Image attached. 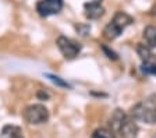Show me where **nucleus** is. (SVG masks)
Segmentation results:
<instances>
[{"label":"nucleus","mask_w":156,"mask_h":138,"mask_svg":"<svg viewBox=\"0 0 156 138\" xmlns=\"http://www.w3.org/2000/svg\"><path fill=\"white\" fill-rule=\"evenodd\" d=\"M109 128H112L120 138H136L140 133V127L136 122L121 109H116L109 119Z\"/></svg>","instance_id":"obj_1"},{"label":"nucleus","mask_w":156,"mask_h":138,"mask_svg":"<svg viewBox=\"0 0 156 138\" xmlns=\"http://www.w3.org/2000/svg\"><path fill=\"white\" fill-rule=\"evenodd\" d=\"M130 116L135 122L145 124H156V95H149L141 102L134 105L130 110Z\"/></svg>","instance_id":"obj_2"},{"label":"nucleus","mask_w":156,"mask_h":138,"mask_svg":"<svg viewBox=\"0 0 156 138\" xmlns=\"http://www.w3.org/2000/svg\"><path fill=\"white\" fill-rule=\"evenodd\" d=\"M133 23H134V18L130 14H127L126 11H117L113 16L110 23L105 27L103 36L109 41L117 39L123 34V31L126 30L127 27H130Z\"/></svg>","instance_id":"obj_3"},{"label":"nucleus","mask_w":156,"mask_h":138,"mask_svg":"<svg viewBox=\"0 0 156 138\" xmlns=\"http://www.w3.org/2000/svg\"><path fill=\"white\" fill-rule=\"evenodd\" d=\"M23 116L28 124H34V126L45 124V123L49 122V117H50L49 110L45 108V105H41V103L27 106Z\"/></svg>","instance_id":"obj_4"},{"label":"nucleus","mask_w":156,"mask_h":138,"mask_svg":"<svg viewBox=\"0 0 156 138\" xmlns=\"http://www.w3.org/2000/svg\"><path fill=\"white\" fill-rule=\"evenodd\" d=\"M56 45H57L60 53L64 56V59H67V60L75 59L81 53V49H82V46L78 42H75V41L70 39L67 36H63V35H60L57 38Z\"/></svg>","instance_id":"obj_5"},{"label":"nucleus","mask_w":156,"mask_h":138,"mask_svg":"<svg viewBox=\"0 0 156 138\" xmlns=\"http://www.w3.org/2000/svg\"><path fill=\"white\" fill-rule=\"evenodd\" d=\"M63 6V0H39L36 3V11L41 17H50L60 13Z\"/></svg>","instance_id":"obj_6"},{"label":"nucleus","mask_w":156,"mask_h":138,"mask_svg":"<svg viewBox=\"0 0 156 138\" xmlns=\"http://www.w3.org/2000/svg\"><path fill=\"white\" fill-rule=\"evenodd\" d=\"M84 14L88 20H99L105 16V7L102 6V0H91L84 4Z\"/></svg>","instance_id":"obj_7"},{"label":"nucleus","mask_w":156,"mask_h":138,"mask_svg":"<svg viewBox=\"0 0 156 138\" xmlns=\"http://www.w3.org/2000/svg\"><path fill=\"white\" fill-rule=\"evenodd\" d=\"M136 53H138L140 59L142 60V71L145 69H148V67H151L156 62L155 55L152 52V48L148 46L146 43H138L136 45Z\"/></svg>","instance_id":"obj_8"},{"label":"nucleus","mask_w":156,"mask_h":138,"mask_svg":"<svg viewBox=\"0 0 156 138\" xmlns=\"http://www.w3.org/2000/svg\"><path fill=\"white\" fill-rule=\"evenodd\" d=\"M2 138H24L21 128L17 126H4L2 130Z\"/></svg>","instance_id":"obj_9"},{"label":"nucleus","mask_w":156,"mask_h":138,"mask_svg":"<svg viewBox=\"0 0 156 138\" xmlns=\"http://www.w3.org/2000/svg\"><path fill=\"white\" fill-rule=\"evenodd\" d=\"M144 39L145 43L151 48H156V27L155 25H148L144 30Z\"/></svg>","instance_id":"obj_10"},{"label":"nucleus","mask_w":156,"mask_h":138,"mask_svg":"<svg viewBox=\"0 0 156 138\" xmlns=\"http://www.w3.org/2000/svg\"><path fill=\"white\" fill-rule=\"evenodd\" d=\"M92 138H117L116 133L109 127H101L96 128L94 133H92Z\"/></svg>","instance_id":"obj_11"},{"label":"nucleus","mask_w":156,"mask_h":138,"mask_svg":"<svg viewBox=\"0 0 156 138\" xmlns=\"http://www.w3.org/2000/svg\"><path fill=\"white\" fill-rule=\"evenodd\" d=\"M46 77H48V78L50 80L53 84H56L57 87H62V88H71V87H70V84H68L67 81H64L63 78H60L58 76H53V74H46Z\"/></svg>","instance_id":"obj_12"},{"label":"nucleus","mask_w":156,"mask_h":138,"mask_svg":"<svg viewBox=\"0 0 156 138\" xmlns=\"http://www.w3.org/2000/svg\"><path fill=\"white\" fill-rule=\"evenodd\" d=\"M75 31L81 36L87 38V36H89V34H91V25H89V24H77V25H75Z\"/></svg>","instance_id":"obj_13"},{"label":"nucleus","mask_w":156,"mask_h":138,"mask_svg":"<svg viewBox=\"0 0 156 138\" xmlns=\"http://www.w3.org/2000/svg\"><path fill=\"white\" fill-rule=\"evenodd\" d=\"M101 48H102V50H103V53L107 56V59H110V60H117V59H119V55H117L114 50H112L109 46L101 45Z\"/></svg>","instance_id":"obj_14"},{"label":"nucleus","mask_w":156,"mask_h":138,"mask_svg":"<svg viewBox=\"0 0 156 138\" xmlns=\"http://www.w3.org/2000/svg\"><path fill=\"white\" fill-rule=\"evenodd\" d=\"M144 73H145V74H153V76H156V62L153 63L151 67H148V69L144 70Z\"/></svg>","instance_id":"obj_15"},{"label":"nucleus","mask_w":156,"mask_h":138,"mask_svg":"<svg viewBox=\"0 0 156 138\" xmlns=\"http://www.w3.org/2000/svg\"><path fill=\"white\" fill-rule=\"evenodd\" d=\"M38 98H39V99H49V95L46 94V92L41 91V92L38 94Z\"/></svg>","instance_id":"obj_16"}]
</instances>
